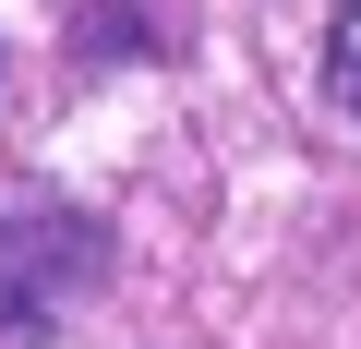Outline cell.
<instances>
[{
    "instance_id": "6da1fadb",
    "label": "cell",
    "mask_w": 361,
    "mask_h": 349,
    "mask_svg": "<svg viewBox=\"0 0 361 349\" xmlns=\"http://www.w3.org/2000/svg\"><path fill=\"white\" fill-rule=\"evenodd\" d=\"M325 97L361 121V0H349V13H337V37H325Z\"/></svg>"
}]
</instances>
